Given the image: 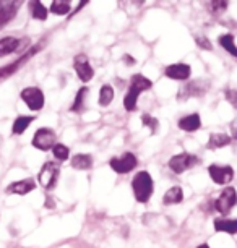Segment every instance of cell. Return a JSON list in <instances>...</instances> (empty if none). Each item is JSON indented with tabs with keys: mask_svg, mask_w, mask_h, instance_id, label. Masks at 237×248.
Segmentation results:
<instances>
[{
	"mask_svg": "<svg viewBox=\"0 0 237 248\" xmlns=\"http://www.w3.org/2000/svg\"><path fill=\"white\" fill-rule=\"evenodd\" d=\"M73 67H75V72L78 75V78L81 79V81H90V79L93 78V75H95V72H93V67L90 65V62H88V57L86 55H77L75 60H73Z\"/></svg>",
	"mask_w": 237,
	"mask_h": 248,
	"instance_id": "obj_11",
	"label": "cell"
},
{
	"mask_svg": "<svg viewBox=\"0 0 237 248\" xmlns=\"http://www.w3.org/2000/svg\"><path fill=\"white\" fill-rule=\"evenodd\" d=\"M114 99V90L112 86L109 85H104L101 88V93H99V104L101 106H109L111 102Z\"/></svg>",
	"mask_w": 237,
	"mask_h": 248,
	"instance_id": "obj_26",
	"label": "cell"
},
{
	"mask_svg": "<svg viewBox=\"0 0 237 248\" xmlns=\"http://www.w3.org/2000/svg\"><path fill=\"white\" fill-rule=\"evenodd\" d=\"M38 49H39V46H36V47H32V49L30 50V52H28V54H25V55H23V57L18 59L16 62H13L12 65H8V67L0 68V81H3V79L10 77V75H12L13 72H16V70L20 68L21 65H23V62H26V60L30 59L31 55H34L36 52H38Z\"/></svg>",
	"mask_w": 237,
	"mask_h": 248,
	"instance_id": "obj_16",
	"label": "cell"
},
{
	"mask_svg": "<svg viewBox=\"0 0 237 248\" xmlns=\"http://www.w3.org/2000/svg\"><path fill=\"white\" fill-rule=\"evenodd\" d=\"M86 93H88V88H81V90L78 91V94L75 97V102H73V106H72V112H80V110H83V104H85Z\"/></svg>",
	"mask_w": 237,
	"mask_h": 248,
	"instance_id": "obj_28",
	"label": "cell"
},
{
	"mask_svg": "<svg viewBox=\"0 0 237 248\" xmlns=\"http://www.w3.org/2000/svg\"><path fill=\"white\" fill-rule=\"evenodd\" d=\"M200 127H202V120L198 114H190L179 120V128L184 132H197Z\"/></svg>",
	"mask_w": 237,
	"mask_h": 248,
	"instance_id": "obj_17",
	"label": "cell"
},
{
	"mask_svg": "<svg viewBox=\"0 0 237 248\" xmlns=\"http://www.w3.org/2000/svg\"><path fill=\"white\" fill-rule=\"evenodd\" d=\"M132 188H133V195H135V198H137V201H140V203H146L153 195L151 175L145 170L138 172L132 180Z\"/></svg>",
	"mask_w": 237,
	"mask_h": 248,
	"instance_id": "obj_2",
	"label": "cell"
},
{
	"mask_svg": "<svg viewBox=\"0 0 237 248\" xmlns=\"http://www.w3.org/2000/svg\"><path fill=\"white\" fill-rule=\"evenodd\" d=\"M36 188V184L32 179H23L18 180L15 184L7 186V193L8 195H28L30 191Z\"/></svg>",
	"mask_w": 237,
	"mask_h": 248,
	"instance_id": "obj_15",
	"label": "cell"
},
{
	"mask_svg": "<svg viewBox=\"0 0 237 248\" xmlns=\"http://www.w3.org/2000/svg\"><path fill=\"white\" fill-rule=\"evenodd\" d=\"M26 44H30V41L26 39H18V37L7 36L3 39H0V57H7L13 52H20Z\"/></svg>",
	"mask_w": 237,
	"mask_h": 248,
	"instance_id": "obj_9",
	"label": "cell"
},
{
	"mask_svg": "<svg viewBox=\"0 0 237 248\" xmlns=\"http://www.w3.org/2000/svg\"><path fill=\"white\" fill-rule=\"evenodd\" d=\"M226 7H227V2H211V8H213V13L222 12V10H224Z\"/></svg>",
	"mask_w": 237,
	"mask_h": 248,
	"instance_id": "obj_32",
	"label": "cell"
},
{
	"mask_svg": "<svg viewBox=\"0 0 237 248\" xmlns=\"http://www.w3.org/2000/svg\"><path fill=\"white\" fill-rule=\"evenodd\" d=\"M30 10L32 18H36V20H46L47 18V10H46V7L41 2H38V0L30 2Z\"/></svg>",
	"mask_w": 237,
	"mask_h": 248,
	"instance_id": "obj_24",
	"label": "cell"
},
{
	"mask_svg": "<svg viewBox=\"0 0 237 248\" xmlns=\"http://www.w3.org/2000/svg\"><path fill=\"white\" fill-rule=\"evenodd\" d=\"M21 5V2H7V0H0V30L7 25L8 21H12L16 15L18 7Z\"/></svg>",
	"mask_w": 237,
	"mask_h": 248,
	"instance_id": "obj_12",
	"label": "cell"
},
{
	"mask_svg": "<svg viewBox=\"0 0 237 248\" xmlns=\"http://www.w3.org/2000/svg\"><path fill=\"white\" fill-rule=\"evenodd\" d=\"M218 41H220L221 47L226 49L232 57H237V46L234 44V37H232V34H222V36H220Z\"/></svg>",
	"mask_w": 237,
	"mask_h": 248,
	"instance_id": "obj_23",
	"label": "cell"
},
{
	"mask_svg": "<svg viewBox=\"0 0 237 248\" xmlns=\"http://www.w3.org/2000/svg\"><path fill=\"white\" fill-rule=\"evenodd\" d=\"M205 91H206V83L192 81L179 91L177 97H179V101H182V99H189V97H192V96H202V94H205Z\"/></svg>",
	"mask_w": 237,
	"mask_h": 248,
	"instance_id": "obj_14",
	"label": "cell"
},
{
	"mask_svg": "<svg viewBox=\"0 0 237 248\" xmlns=\"http://www.w3.org/2000/svg\"><path fill=\"white\" fill-rule=\"evenodd\" d=\"M34 120V117H26V115H20V117H16V120L13 122V128H12V132L13 135H21V133H25V130L30 127V124Z\"/></svg>",
	"mask_w": 237,
	"mask_h": 248,
	"instance_id": "obj_22",
	"label": "cell"
},
{
	"mask_svg": "<svg viewBox=\"0 0 237 248\" xmlns=\"http://www.w3.org/2000/svg\"><path fill=\"white\" fill-rule=\"evenodd\" d=\"M59 174H60V169L57 164L54 162H46L43 166V169L39 170V175H38V180L43 188L46 190H50L57 185V179H59Z\"/></svg>",
	"mask_w": 237,
	"mask_h": 248,
	"instance_id": "obj_3",
	"label": "cell"
},
{
	"mask_svg": "<svg viewBox=\"0 0 237 248\" xmlns=\"http://www.w3.org/2000/svg\"><path fill=\"white\" fill-rule=\"evenodd\" d=\"M72 166L75 167L77 170H88V169H91V166H93V157L90 154H77V156L72 159Z\"/></svg>",
	"mask_w": 237,
	"mask_h": 248,
	"instance_id": "obj_20",
	"label": "cell"
},
{
	"mask_svg": "<svg viewBox=\"0 0 237 248\" xmlns=\"http://www.w3.org/2000/svg\"><path fill=\"white\" fill-rule=\"evenodd\" d=\"M21 99L26 102V106L30 107L31 110H41L44 107V94L39 88L31 86V88H25L21 91Z\"/></svg>",
	"mask_w": 237,
	"mask_h": 248,
	"instance_id": "obj_7",
	"label": "cell"
},
{
	"mask_svg": "<svg viewBox=\"0 0 237 248\" xmlns=\"http://www.w3.org/2000/svg\"><path fill=\"white\" fill-rule=\"evenodd\" d=\"M236 204H237V191L232 186H227V188L222 190V193L215 201V209L220 211L221 214H229Z\"/></svg>",
	"mask_w": 237,
	"mask_h": 248,
	"instance_id": "obj_5",
	"label": "cell"
},
{
	"mask_svg": "<svg viewBox=\"0 0 237 248\" xmlns=\"http://www.w3.org/2000/svg\"><path fill=\"white\" fill-rule=\"evenodd\" d=\"M142 122H143V125H146L148 128H151V133L155 135L158 132V127H159V124H158V120L155 119L153 115L150 114H143L142 115Z\"/></svg>",
	"mask_w": 237,
	"mask_h": 248,
	"instance_id": "obj_29",
	"label": "cell"
},
{
	"mask_svg": "<svg viewBox=\"0 0 237 248\" xmlns=\"http://www.w3.org/2000/svg\"><path fill=\"white\" fill-rule=\"evenodd\" d=\"M195 43H197V44L200 46V47L205 49V50H211V47H213L211 43L206 39L205 36H197V37H195Z\"/></svg>",
	"mask_w": 237,
	"mask_h": 248,
	"instance_id": "obj_30",
	"label": "cell"
},
{
	"mask_svg": "<svg viewBox=\"0 0 237 248\" xmlns=\"http://www.w3.org/2000/svg\"><path fill=\"white\" fill-rule=\"evenodd\" d=\"M111 167H112L114 172L117 174H128L130 170H133L137 167V157L132 153H124L120 157H112L111 159Z\"/></svg>",
	"mask_w": 237,
	"mask_h": 248,
	"instance_id": "obj_6",
	"label": "cell"
},
{
	"mask_svg": "<svg viewBox=\"0 0 237 248\" xmlns=\"http://www.w3.org/2000/svg\"><path fill=\"white\" fill-rule=\"evenodd\" d=\"M50 12L55 15H67L70 12V2H65V0H54L52 5H50Z\"/></svg>",
	"mask_w": 237,
	"mask_h": 248,
	"instance_id": "obj_25",
	"label": "cell"
},
{
	"mask_svg": "<svg viewBox=\"0 0 237 248\" xmlns=\"http://www.w3.org/2000/svg\"><path fill=\"white\" fill-rule=\"evenodd\" d=\"M231 133H232V138L237 140V120L231 124Z\"/></svg>",
	"mask_w": 237,
	"mask_h": 248,
	"instance_id": "obj_33",
	"label": "cell"
},
{
	"mask_svg": "<svg viewBox=\"0 0 237 248\" xmlns=\"http://www.w3.org/2000/svg\"><path fill=\"white\" fill-rule=\"evenodd\" d=\"M190 73H192V68H190L187 63H174V65H169V67L164 70V75L167 78L177 79V81L189 79Z\"/></svg>",
	"mask_w": 237,
	"mask_h": 248,
	"instance_id": "obj_13",
	"label": "cell"
},
{
	"mask_svg": "<svg viewBox=\"0 0 237 248\" xmlns=\"http://www.w3.org/2000/svg\"><path fill=\"white\" fill-rule=\"evenodd\" d=\"M182 200H184V193H182V188H180V186H173V188H169L164 193V198H162V201H164L166 204H177Z\"/></svg>",
	"mask_w": 237,
	"mask_h": 248,
	"instance_id": "obj_21",
	"label": "cell"
},
{
	"mask_svg": "<svg viewBox=\"0 0 237 248\" xmlns=\"http://www.w3.org/2000/svg\"><path fill=\"white\" fill-rule=\"evenodd\" d=\"M195 164H198L197 156L189 154V153H182V154H175L174 157L169 159V169L173 170L174 174H184L185 170H189Z\"/></svg>",
	"mask_w": 237,
	"mask_h": 248,
	"instance_id": "obj_4",
	"label": "cell"
},
{
	"mask_svg": "<svg viewBox=\"0 0 237 248\" xmlns=\"http://www.w3.org/2000/svg\"><path fill=\"white\" fill-rule=\"evenodd\" d=\"M124 60H125V62H128L127 65H133V63H135V59H133V57H128V55H125Z\"/></svg>",
	"mask_w": 237,
	"mask_h": 248,
	"instance_id": "obj_34",
	"label": "cell"
},
{
	"mask_svg": "<svg viewBox=\"0 0 237 248\" xmlns=\"http://www.w3.org/2000/svg\"><path fill=\"white\" fill-rule=\"evenodd\" d=\"M231 143V137H227L224 133H213L210 140H208V149H218L222 146H227Z\"/></svg>",
	"mask_w": 237,
	"mask_h": 248,
	"instance_id": "obj_19",
	"label": "cell"
},
{
	"mask_svg": "<svg viewBox=\"0 0 237 248\" xmlns=\"http://www.w3.org/2000/svg\"><path fill=\"white\" fill-rule=\"evenodd\" d=\"M215 231L234 235V233H237V219H216Z\"/></svg>",
	"mask_w": 237,
	"mask_h": 248,
	"instance_id": "obj_18",
	"label": "cell"
},
{
	"mask_svg": "<svg viewBox=\"0 0 237 248\" xmlns=\"http://www.w3.org/2000/svg\"><path fill=\"white\" fill-rule=\"evenodd\" d=\"M52 153H54V157L59 159V161H67L68 156H70V149L65 146V144H54Z\"/></svg>",
	"mask_w": 237,
	"mask_h": 248,
	"instance_id": "obj_27",
	"label": "cell"
},
{
	"mask_svg": "<svg viewBox=\"0 0 237 248\" xmlns=\"http://www.w3.org/2000/svg\"><path fill=\"white\" fill-rule=\"evenodd\" d=\"M208 172H210L213 182L218 185L229 184L232 177H234V170H232L231 166H216V164H213V166L208 167Z\"/></svg>",
	"mask_w": 237,
	"mask_h": 248,
	"instance_id": "obj_10",
	"label": "cell"
},
{
	"mask_svg": "<svg viewBox=\"0 0 237 248\" xmlns=\"http://www.w3.org/2000/svg\"><path fill=\"white\" fill-rule=\"evenodd\" d=\"M197 248H210V247H208L206 243H202V245H198Z\"/></svg>",
	"mask_w": 237,
	"mask_h": 248,
	"instance_id": "obj_35",
	"label": "cell"
},
{
	"mask_svg": "<svg viewBox=\"0 0 237 248\" xmlns=\"http://www.w3.org/2000/svg\"><path fill=\"white\" fill-rule=\"evenodd\" d=\"M226 99L227 102H231L232 107L237 109V90H226Z\"/></svg>",
	"mask_w": 237,
	"mask_h": 248,
	"instance_id": "obj_31",
	"label": "cell"
},
{
	"mask_svg": "<svg viewBox=\"0 0 237 248\" xmlns=\"http://www.w3.org/2000/svg\"><path fill=\"white\" fill-rule=\"evenodd\" d=\"M55 133L50 128H39L32 138V146L41 149V151H49L54 148Z\"/></svg>",
	"mask_w": 237,
	"mask_h": 248,
	"instance_id": "obj_8",
	"label": "cell"
},
{
	"mask_svg": "<svg viewBox=\"0 0 237 248\" xmlns=\"http://www.w3.org/2000/svg\"><path fill=\"white\" fill-rule=\"evenodd\" d=\"M153 83L151 79L145 78L143 75L137 73L132 77V81H130V88H128V93L127 96H125L124 99V106L125 109H127L128 112H132L137 109V101H138V96L142 94V93H145L148 90H151Z\"/></svg>",
	"mask_w": 237,
	"mask_h": 248,
	"instance_id": "obj_1",
	"label": "cell"
}]
</instances>
